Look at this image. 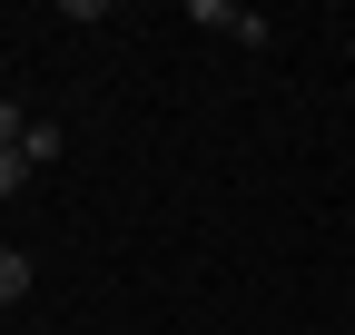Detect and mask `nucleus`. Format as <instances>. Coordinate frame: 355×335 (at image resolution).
<instances>
[{
    "mask_svg": "<svg viewBox=\"0 0 355 335\" xmlns=\"http://www.w3.org/2000/svg\"><path fill=\"white\" fill-rule=\"evenodd\" d=\"M30 296V257H20V246H0V306H20Z\"/></svg>",
    "mask_w": 355,
    "mask_h": 335,
    "instance_id": "2",
    "label": "nucleus"
},
{
    "mask_svg": "<svg viewBox=\"0 0 355 335\" xmlns=\"http://www.w3.org/2000/svg\"><path fill=\"white\" fill-rule=\"evenodd\" d=\"M20 188H30V158H20V148H0V197H20Z\"/></svg>",
    "mask_w": 355,
    "mask_h": 335,
    "instance_id": "5",
    "label": "nucleus"
},
{
    "mask_svg": "<svg viewBox=\"0 0 355 335\" xmlns=\"http://www.w3.org/2000/svg\"><path fill=\"white\" fill-rule=\"evenodd\" d=\"M20 158H30V168H50V158H60V129H50V118H30V138H20Z\"/></svg>",
    "mask_w": 355,
    "mask_h": 335,
    "instance_id": "3",
    "label": "nucleus"
},
{
    "mask_svg": "<svg viewBox=\"0 0 355 335\" xmlns=\"http://www.w3.org/2000/svg\"><path fill=\"white\" fill-rule=\"evenodd\" d=\"M20 138H30V109H20V99H0V148H20Z\"/></svg>",
    "mask_w": 355,
    "mask_h": 335,
    "instance_id": "4",
    "label": "nucleus"
},
{
    "mask_svg": "<svg viewBox=\"0 0 355 335\" xmlns=\"http://www.w3.org/2000/svg\"><path fill=\"white\" fill-rule=\"evenodd\" d=\"M198 30H227V39H247V50L266 39V20L247 10V0H198Z\"/></svg>",
    "mask_w": 355,
    "mask_h": 335,
    "instance_id": "1",
    "label": "nucleus"
}]
</instances>
